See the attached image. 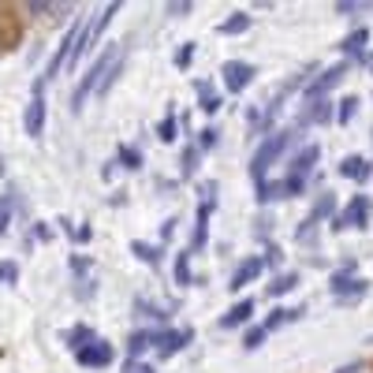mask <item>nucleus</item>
I'll return each mask as SVG.
<instances>
[{
  "mask_svg": "<svg viewBox=\"0 0 373 373\" xmlns=\"http://www.w3.org/2000/svg\"><path fill=\"white\" fill-rule=\"evenodd\" d=\"M124 52H127V41H112V45L94 60V68L86 71L79 79V86L71 90V112H82V105H86V97H90V94L105 97L108 90H112L116 75H119V68H124Z\"/></svg>",
  "mask_w": 373,
  "mask_h": 373,
  "instance_id": "f257e3e1",
  "label": "nucleus"
},
{
  "mask_svg": "<svg viewBox=\"0 0 373 373\" xmlns=\"http://www.w3.org/2000/svg\"><path fill=\"white\" fill-rule=\"evenodd\" d=\"M291 138H295V131H272V135L258 146L254 153V161H250V175H254V183H265V172H269V164L280 157L284 149L291 146Z\"/></svg>",
  "mask_w": 373,
  "mask_h": 373,
  "instance_id": "f03ea898",
  "label": "nucleus"
},
{
  "mask_svg": "<svg viewBox=\"0 0 373 373\" xmlns=\"http://www.w3.org/2000/svg\"><path fill=\"white\" fill-rule=\"evenodd\" d=\"M370 280L355 277V261H344V269L332 272V280H328V291H332L336 302H355L358 295H366Z\"/></svg>",
  "mask_w": 373,
  "mask_h": 373,
  "instance_id": "7ed1b4c3",
  "label": "nucleus"
},
{
  "mask_svg": "<svg viewBox=\"0 0 373 373\" xmlns=\"http://www.w3.org/2000/svg\"><path fill=\"white\" fill-rule=\"evenodd\" d=\"M366 224H370V198L366 194H355V198L332 217V232H344V228H366Z\"/></svg>",
  "mask_w": 373,
  "mask_h": 373,
  "instance_id": "20e7f679",
  "label": "nucleus"
},
{
  "mask_svg": "<svg viewBox=\"0 0 373 373\" xmlns=\"http://www.w3.org/2000/svg\"><path fill=\"white\" fill-rule=\"evenodd\" d=\"M221 75H224V90L228 94H243L250 82H254V64H247V60H224V68H221Z\"/></svg>",
  "mask_w": 373,
  "mask_h": 373,
  "instance_id": "39448f33",
  "label": "nucleus"
},
{
  "mask_svg": "<svg viewBox=\"0 0 373 373\" xmlns=\"http://www.w3.org/2000/svg\"><path fill=\"white\" fill-rule=\"evenodd\" d=\"M191 339H194L191 328H164V332H153V351H157L161 358H172V355H180Z\"/></svg>",
  "mask_w": 373,
  "mask_h": 373,
  "instance_id": "423d86ee",
  "label": "nucleus"
},
{
  "mask_svg": "<svg viewBox=\"0 0 373 373\" xmlns=\"http://www.w3.org/2000/svg\"><path fill=\"white\" fill-rule=\"evenodd\" d=\"M75 358H79V366H90V370H105L108 362L116 358V351L108 339H94V344H86L82 351H75Z\"/></svg>",
  "mask_w": 373,
  "mask_h": 373,
  "instance_id": "0eeeda50",
  "label": "nucleus"
},
{
  "mask_svg": "<svg viewBox=\"0 0 373 373\" xmlns=\"http://www.w3.org/2000/svg\"><path fill=\"white\" fill-rule=\"evenodd\" d=\"M344 75H347V60H344V64H336V68H328L321 79H314L310 86H306V97H310V101H321V97L332 90V86L344 79Z\"/></svg>",
  "mask_w": 373,
  "mask_h": 373,
  "instance_id": "6e6552de",
  "label": "nucleus"
},
{
  "mask_svg": "<svg viewBox=\"0 0 373 373\" xmlns=\"http://www.w3.org/2000/svg\"><path fill=\"white\" fill-rule=\"evenodd\" d=\"M261 269H265V258H247L243 265L232 272V284H228V288H232V291H243L247 284H254V280L261 277Z\"/></svg>",
  "mask_w": 373,
  "mask_h": 373,
  "instance_id": "1a4fd4ad",
  "label": "nucleus"
},
{
  "mask_svg": "<svg viewBox=\"0 0 373 373\" xmlns=\"http://www.w3.org/2000/svg\"><path fill=\"white\" fill-rule=\"evenodd\" d=\"M23 124H27V135H30V138H41V131H45V97H41V94L30 97Z\"/></svg>",
  "mask_w": 373,
  "mask_h": 373,
  "instance_id": "9d476101",
  "label": "nucleus"
},
{
  "mask_svg": "<svg viewBox=\"0 0 373 373\" xmlns=\"http://www.w3.org/2000/svg\"><path fill=\"white\" fill-rule=\"evenodd\" d=\"M317 157H321V146H317V142L302 146L299 153H295V161H291V172H288V175H295V180H306V175H310V168L317 164Z\"/></svg>",
  "mask_w": 373,
  "mask_h": 373,
  "instance_id": "9b49d317",
  "label": "nucleus"
},
{
  "mask_svg": "<svg viewBox=\"0 0 373 373\" xmlns=\"http://www.w3.org/2000/svg\"><path fill=\"white\" fill-rule=\"evenodd\" d=\"M339 175H344V180H355V183H366L373 175V164L366 157H358V153H351V157L339 161Z\"/></svg>",
  "mask_w": 373,
  "mask_h": 373,
  "instance_id": "f8f14e48",
  "label": "nucleus"
},
{
  "mask_svg": "<svg viewBox=\"0 0 373 373\" xmlns=\"http://www.w3.org/2000/svg\"><path fill=\"white\" fill-rule=\"evenodd\" d=\"M332 205H336V198H332V194H321V198H317V205L310 210V217H306V221H302V228H299V243H306V239H310V228H314V224H321L325 217L332 213Z\"/></svg>",
  "mask_w": 373,
  "mask_h": 373,
  "instance_id": "ddd939ff",
  "label": "nucleus"
},
{
  "mask_svg": "<svg viewBox=\"0 0 373 373\" xmlns=\"http://www.w3.org/2000/svg\"><path fill=\"white\" fill-rule=\"evenodd\" d=\"M210 213H213V198H205L198 205V221H194V235H191V254L194 250L205 247V239H210Z\"/></svg>",
  "mask_w": 373,
  "mask_h": 373,
  "instance_id": "4468645a",
  "label": "nucleus"
},
{
  "mask_svg": "<svg viewBox=\"0 0 373 373\" xmlns=\"http://www.w3.org/2000/svg\"><path fill=\"white\" fill-rule=\"evenodd\" d=\"M250 317H254V299H239L232 310L221 317V328H239V325H247Z\"/></svg>",
  "mask_w": 373,
  "mask_h": 373,
  "instance_id": "2eb2a0df",
  "label": "nucleus"
},
{
  "mask_svg": "<svg viewBox=\"0 0 373 373\" xmlns=\"http://www.w3.org/2000/svg\"><path fill=\"white\" fill-rule=\"evenodd\" d=\"M366 41H370V30H351V34L339 41V52H344L347 60H358L362 49H366Z\"/></svg>",
  "mask_w": 373,
  "mask_h": 373,
  "instance_id": "dca6fc26",
  "label": "nucleus"
},
{
  "mask_svg": "<svg viewBox=\"0 0 373 373\" xmlns=\"http://www.w3.org/2000/svg\"><path fill=\"white\" fill-rule=\"evenodd\" d=\"M302 314H306V306H295V310H272V314H269V321L261 325V328H265V332H277V328L291 325V321H299Z\"/></svg>",
  "mask_w": 373,
  "mask_h": 373,
  "instance_id": "f3484780",
  "label": "nucleus"
},
{
  "mask_svg": "<svg viewBox=\"0 0 373 373\" xmlns=\"http://www.w3.org/2000/svg\"><path fill=\"white\" fill-rule=\"evenodd\" d=\"M243 30H250V15H247V12H235L232 19H224V23L217 27V34H224V38H235V34H243Z\"/></svg>",
  "mask_w": 373,
  "mask_h": 373,
  "instance_id": "a211bd4d",
  "label": "nucleus"
},
{
  "mask_svg": "<svg viewBox=\"0 0 373 373\" xmlns=\"http://www.w3.org/2000/svg\"><path fill=\"white\" fill-rule=\"evenodd\" d=\"M328 119H332V105L328 101H314V108L302 112V124H328Z\"/></svg>",
  "mask_w": 373,
  "mask_h": 373,
  "instance_id": "6ab92c4d",
  "label": "nucleus"
},
{
  "mask_svg": "<svg viewBox=\"0 0 373 373\" xmlns=\"http://www.w3.org/2000/svg\"><path fill=\"white\" fill-rule=\"evenodd\" d=\"M295 288H299V272H280V277L269 284V295H288Z\"/></svg>",
  "mask_w": 373,
  "mask_h": 373,
  "instance_id": "aec40b11",
  "label": "nucleus"
},
{
  "mask_svg": "<svg viewBox=\"0 0 373 373\" xmlns=\"http://www.w3.org/2000/svg\"><path fill=\"white\" fill-rule=\"evenodd\" d=\"M175 284H180V288H191V250H186V254H175Z\"/></svg>",
  "mask_w": 373,
  "mask_h": 373,
  "instance_id": "412c9836",
  "label": "nucleus"
},
{
  "mask_svg": "<svg viewBox=\"0 0 373 373\" xmlns=\"http://www.w3.org/2000/svg\"><path fill=\"white\" fill-rule=\"evenodd\" d=\"M146 347H153V332H135V336H131V339H127V355H131V362H138V355H142Z\"/></svg>",
  "mask_w": 373,
  "mask_h": 373,
  "instance_id": "4be33fe9",
  "label": "nucleus"
},
{
  "mask_svg": "<svg viewBox=\"0 0 373 373\" xmlns=\"http://www.w3.org/2000/svg\"><path fill=\"white\" fill-rule=\"evenodd\" d=\"M94 332H90V328H86V325H79V328H71V332H68V347L71 351H82L86 344H94Z\"/></svg>",
  "mask_w": 373,
  "mask_h": 373,
  "instance_id": "5701e85b",
  "label": "nucleus"
},
{
  "mask_svg": "<svg viewBox=\"0 0 373 373\" xmlns=\"http://www.w3.org/2000/svg\"><path fill=\"white\" fill-rule=\"evenodd\" d=\"M194 90L202 94V108H205V112H217V108H221V97L213 94L210 82H194Z\"/></svg>",
  "mask_w": 373,
  "mask_h": 373,
  "instance_id": "b1692460",
  "label": "nucleus"
},
{
  "mask_svg": "<svg viewBox=\"0 0 373 373\" xmlns=\"http://www.w3.org/2000/svg\"><path fill=\"white\" fill-rule=\"evenodd\" d=\"M131 254H138L146 265H161V250L149 247V243H131Z\"/></svg>",
  "mask_w": 373,
  "mask_h": 373,
  "instance_id": "393cba45",
  "label": "nucleus"
},
{
  "mask_svg": "<svg viewBox=\"0 0 373 373\" xmlns=\"http://www.w3.org/2000/svg\"><path fill=\"white\" fill-rule=\"evenodd\" d=\"M116 157H119V164H124V168H131V172H138V168H142V153H138V149H131V146H119V149H116Z\"/></svg>",
  "mask_w": 373,
  "mask_h": 373,
  "instance_id": "a878e982",
  "label": "nucleus"
},
{
  "mask_svg": "<svg viewBox=\"0 0 373 373\" xmlns=\"http://www.w3.org/2000/svg\"><path fill=\"white\" fill-rule=\"evenodd\" d=\"M355 112H358V97H344V101H339V108H336V119H339V124H351V119H355Z\"/></svg>",
  "mask_w": 373,
  "mask_h": 373,
  "instance_id": "bb28decb",
  "label": "nucleus"
},
{
  "mask_svg": "<svg viewBox=\"0 0 373 373\" xmlns=\"http://www.w3.org/2000/svg\"><path fill=\"white\" fill-rule=\"evenodd\" d=\"M157 138L161 142H175V112H172V108H168V116L157 124Z\"/></svg>",
  "mask_w": 373,
  "mask_h": 373,
  "instance_id": "cd10ccee",
  "label": "nucleus"
},
{
  "mask_svg": "<svg viewBox=\"0 0 373 373\" xmlns=\"http://www.w3.org/2000/svg\"><path fill=\"white\" fill-rule=\"evenodd\" d=\"M8 224H12V198L4 194V198H0V235L8 232Z\"/></svg>",
  "mask_w": 373,
  "mask_h": 373,
  "instance_id": "c85d7f7f",
  "label": "nucleus"
},
{
  "mask_svg": "<svg viewBox=\"0 0 373 373\" xmlns=\"http://www.w3.org/2000/svg\"><path fill=\"white\" fill-rule=\"evenodd\" d=\"M19 280V265L15 261H0V284H15Z\"/></svg>",
  "mask_w": 373,
  "mask_h": 373,
  "instance_id": "c756f323",
  "label": "nucleus"
},
{
  "mask_svg": "<svg viewBox=\"0 0 373 373\" xmlns=\"http://www.w3.org/2000/svg\"><path fill=\"white\" fill-rule=\"evenodd\" d=\"M269 332H265V328H250V332L243 336V347L247 351H254V347H261V339H265Z\"/></svg>",
  "mask_w": 373,
  "mask_h": 373,
  "instance_id": "7c9ffc66",
  "label": "nucleus"
},
{
  "mask_svg": "<svg viewBox=\"0 0 373 373\" xmlns=\"http://www.w3.org/2000/svg\"><path fill=\"white\" fill-rule=\"evenodd\" d=\"M194 164H198V149L186 146V149H183V175H191V172H194Z\"/></svg>",
  "mask_w": 373,
  "mask_h": 373,
  "instance_id": "2f4dec72",
  "label": "nucleus"
},
{
  "mask_svg": "<svg viewBox=\"0 0 373 373\" xmlns=\"http://www.w3.org/2000/svg\"><path fill=\"white\" fill-rule=\"evenodd\" d=\"M191 57H194V41H186V45L175 52V68H186V64H191Z\"/></svg>",
  "mask_w": 373,
  "mask_h": 373,
  "instance_id": "473e14b6",
  "label": "nucleus"
},
{
  "mask_svg": "<svg viewBox=\"0 0 373 373\" xmlns=\"http://www.w3.org/2000/svg\"><path fill=\"white\" fill-rule=\"evenodd\" d=\"M124 373H153V366H146V362H127Z\"/></svg>",
  "mask_w": 373,
  "mask_h": 373,
  "instance_id": "72a5a7b5",
  "label": "nucleus"
},
{
  "mask_svg": "<svg viewBox=\"0 0 373 373\" xmlns=\"http://www.w3.org/2000/svg\"><path fill=\"white\" fill-rule=\"evenodd\" d=\"M198 142H202V146H205V149H210V146H213V142H217V127H205Z\"/></svg>",
  "mask_w": 373,
  "mask_h": 373,
  "instance_id": "f704fd0d",
  "label": "nucleus"
},
{
  "mask_svg": "<svg viewBox=\"0 0 373 373\" xmlns=\"http://www.w3.org/2000/svg\"><path fill=\"white\" fill-rule=\"evenodd\" d=\"M172 232H175V217H168V221L161 224V239H172Z\"/></svg>",
  "mask_w": 373,
  "mask_h": 373,
  "instance_id": "c9c22d12",
  "label": "nucleus"
},
{
  "mask_svg": "<svg viewBox=\"0 0 373 373\" xmlns=\"http://www.w3.org/2000/svg\"><path fill=\"white\" fill-rule=\"evenodd\" d=\"M191 8H194V4H168V12H172V15H183V12H191Z\"/></svg>",
  "mask_w": 373,
  "mask_h": 373,
  "instance_id": "e433bc0d",
  "label": "nucleus"
},
{
  "mask_svg": "<svg viewBox=\"0 0 373 373\" xmlns=\"http://www.w3.org/2000/svg\"><path fill=\"white\" fill-rule=\"evenodd\" d=\"M370 71H373V57H370Z\"/></svg>",
  "mask_w": 373,
  "mask_h": 373,
  "instance_id": "4c0bfd02",
  "label": "nucleus"
},
{
  "mask_svg": "<svg viewBox=\"0 0 373 373\" xmlns=\"http://www.w3.org/2000/svg\"><path fill=\"white\" fill-rule=\"evenodd\" d=\"M366 344H373V336H370V339H366Z\"/></svg>",
  "mask_w": 373,
  "mask_h": 373,
  "instance_id": "58836bf2",
  "label": "nucleus"
}]
</instances>
